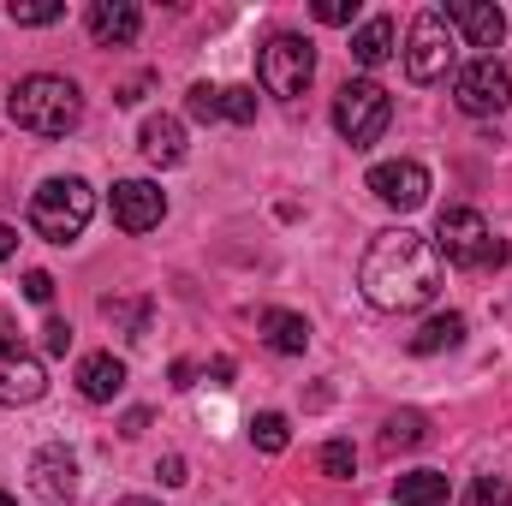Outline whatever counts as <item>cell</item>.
Wrapping results in <instances>:
<instances>
[{
  "instance_id": "cell-1",
  "label": "cell",
  "mask_w": 512,
  "mask_h": 506,
  "mask_svg": "<svg viewBox=\"0 0 512 506\" xmlns=\"http://www.w3.org/2000/svg\"><path fill=\"white\" fill-rule=\"evenodd\" d=\"M358 286H364V298L376 310H423L441 292V256L411 227L376 233L364 262H358Z\"/></svg>"
},
{
  "instance_id": "cell-2",
  "label": "cell",
  "mask_w": 512,
  "mask_h": 506,
  "mask_svg": "<svg viewBox=\"0 0 512 506\" xmlns=\"http://www.w3.org/2000/svg\"><path fill=\"white\" fill-rule=\"evenodd\" d=\"M6 114H12V126H18V131L66 137V131H78V120H84V96H78V84H72V78L30 72V78H18V90H12V102H6Z\"/></svg>"
},
{
  "instance_id": "cell-3",
  "label": "cell",
  "mask_w": 512,
  "mask_h": 506,
  "mask_svg": "<svg viewBox=\"0 0 512 506\" xmlns=\"http://www.w3.org/2000/svg\"><path fill=\"white\" fill-rule=\"evenodd\" d=\"M90 215H96V191L84 185V179H48V185H36V197H30V227L48 239V245H72L84 227H90Z\"/></svg>"
},
{
  "instance_id": "cell-4",
  "label": "cell",
  "mask_w": 512,
  "mask_h": 506,
  "mask_svg": "<svg viewBox=\"0 0 512 506\" xmlns=\"http://www.w3.org/2000/svg\"><path fill=\"white\" fill-rule=\"evenodd\" d=\"M256 78H262V90H268V96L292 102V96H304V90H310V78H316V48H310L304 36L280 30V36H268V42H262Z\"/></svg>"
},
{
  "instance_id": "cell-5",
  "label": "cell",
  "mask_w": 512,
  "mask_h": 506,
  "mask_svg": "<svg viewBox=\"0 0 512 506\" xmlns=\"http://www.w3.org/2000/svg\"><path fill=\"white\" fill-rule=\"evenodd\" d=\"M387 120H393V96H387L376 78H358V84H346V90L334 96V126H340V137H346L352 149L382 143Z\"/></svg>"
},
{
  "instance_id": "cell-6",
  "label": "cell",
  "mask_w": 512,
  "mask_h": 506,
  "mask_svg": "<svg viewBox=\"0 0 512 506\" xmlns=\"http://www.w3.org/2000/svg\"><path fill=\"white\" fill-rule=\"evenodd\" d=\"M453 72V30L441 12H417L405 36V78L411 84H441Z\"/></svg>"
},
{
  "instance_id": "cell-7",
  "label": "cell",
  "mask_w": 512,
  "mask_h": 506,
  "mask_svg": "<svg viewBox=\"0 0 512 506\" xmlns=\"http://www.w3.org/2000/svg\"><path fill=\"white\" fill-rule=\"evenodd\" d=\"M48 393V370L36 352H24L12 316L0 310V405H36Z\"/></svg>"
},
{
  "instance_id": "cell-8",
  "label": "cell",
  "mask_w": 512,
  "mask_h": 506,
  "mask_svg": "<svg viewBox=\"0 0 512 506\" xmlns=\"http://www.w3.org/2000/svg\"><path fill=\"white\" fill-rule=\"evenodd\" d=\"M453 102L465 108V114H477V120H489V114H501L512 102V78L507 66L495 60V54H477L459 78H453Z\"/></svg>"
},
{
  "instance_id": "cell-9",
  "label": "cell",
  "mask_w": 512,
  "mask_h": 506,
  "mask_svg": "<svg viewBox=\"0 0 512 506\" xmlns=\"http://www.w3.org/2000/svg\"><path fill=\"white\" fill-rule=\"evenodd\" d=\"M435 256H447V262H459V268H477V262L489 256V227H483V215L465 209V203L441 209V221H435Z\"/></svg>"
},
{
  "instance_id": "cell-10",
  "label": "cell",
  "mask_w": 512,
  "mask_h": 506,
  "mask_svg": "<svg viewBox=\"0 0 512 506\" xmlns=\"http://www.w3.org/2000/svg\"><path fill=\"white\" fill-rule=\"evenodd\" d=\"M370 191H376V203L411 215L429 203V167L423 161H382V167H370Z\"/></svg>"
},
{
  "instance_id": "cell-11",
  "label": "cell",
  "mask_w": 512,
  "mask_h": 506,
  "mask_svg": "<svg viewBox=\"0 0 512 506\" xmlns=\"http://www.w3.org/2000/svg\"><path fill=\"white\" fill-rule=\"evenodd\" d=\"M30 489L48 506H72L78 501V459H72L66 447H42V453L30 459Z\"/></svg>"
},
{
  "instance_id": "cell-12",
  "label": "cell",
  "mask_w": 512,
  "mask_h": 506,
  "mask_svg": "<svg viewBox=\"0 0 512 506\" xmlns=\"http://www.w3.org/2000/svg\"><path fill=\"white\" fill-rule=\"evenodd\" d=\"M161 215H167L161 185H149V179H120V185H114V221H120L126 233H149V227H161Z\"/></svg>"
},
{
  "instance_id": "cell-13",
  "label": "cell",
  "mask_w": 512,
  "mask_h": 506,
  "mask_svg": "<svg viewBox=\"0 0 512 506\" xmlns=\"http://www.w3.org/2000/svg\"><path fill=\"white\" fill-rule=\"evenodd\" d=\"M447 24H459L471 48H501L507 42V12L489 6V0H447Z\"/></svg>"
},
{
  "instance_id": "cell-14",
  "label": "cell",
  "mask_w": 512,
  "mask_h": 506,
  "mask_svg": "<svg viewBox=\"0 0 512 506\" xmlns=\"http://www.w3.org/2000/svg\"><path fill=\"white\" fill-rule=\"evenodd\" d=\"M137 24H143V12H137L131 0H90V36H96L102 48L137 42Z\"/></svg>"
},
{
  "instance_id": "cell-15",
  "label": "cell",
  "mask_w": 512,
  "mask_h": 506,
  "mask_svg": "<svg viewBox=\"0 0 512 506\" xmlns=\"http://www.w3.org/2000/svg\"><path fill=\"white\" fill-rule=\"evenodd\" d=\"M78 393H84L90 405L120 399V393H126V364H120L114 352H90V358L78 364Z\"/></svg>"
},
{
  "instance_id": "cell-16",
  "label": "cell",
  "mask_w": 512,
  "mask_h": 506,
  "mask_svg": "<svg viewBox=\"0 0 512 506\" xmlns=\"http://www.w3.org/2000/svg\"><path fill=\"white\" fill-rule=\"evenodd\" d=\"M256 334L280 352V358H298L310 346V322L298 310H256Z\"/></svg>"
},
{
  "instance_id": "cell-17",
  "label": "cell",
  "mask_w": 512,
  "mask_h": 506,
  "mask_svg": "<svg viewBox=\"0 0 512 506\" xmlns=\"http://www.w3.org/2000/svg\"><path fill=\"white\" fill-rule=\"evenodd\" d=\"M137 143H143V155H149L155 167H179V161H185V126H179L173 114H149L143 131H137Z\"/></svg>"
},
{
  "instance_id": "cell-18",
  "label": "cell",
  "mask_w": 512,
  "mask_h": 506,
  "mask_svg": "<svg viewBox=\"0 0 512 506\" xmlns=\"http://www.w3.org/2000/svg\"><path fill=\"white\" fill-rule=\"evenodd\" d=\"M459 340H465V316H459V310H447V316H429V322L411 334V352H417V358H429V352H453Z\"/></svg>"
},
{
  "instance_id": "cell-19",
  "label": "cell",
  "mask_w": 512,
  "mask_h": 506,
  "mask_svg": "<svg viewBox=\"0 0 512 506\" xmlns=\"http://www.w3.org/2000/svg\"><path fill=\"white\" fill-rule=\"evenodd\" d=\"M393 501L399 506H447V477L441 471H405L393 483Z\"/></svg>"
},
{
  "instance_id": "cell-20",
  "label": "cell",
  "mask_w": 512,
  "mask_h": 506,
  "mask_svg": "<svg viewBox=\"0 0 512 506\" xmlns=\"http://www.w3.org/2000/svg\"><path fill=\"white\" fill-rule=\"evenodd\" d=\"M387 54H393V18H370L352 36V60L358 66H387Z\"/></svg>"
},
{
  "instance_id": "cell-21",
  "label": "cell",
  "mask_w": 512,
  "mask_h": 506,
  "mask_svg": "<svg viewBox=\"0 0 512 506\" xmlns=\"http://www.w3.org/2000/svg\"><path fill=\"white\" fill-rule=\"evenodd\" d=\"M423 435H429V417L423 411H393L382 429V447L387 453H405V447H423Z\"/></svg>"
},
{
  "instance_id": "cell-22",
  "label": "cell",
  "mask_w": 512,
  "mask_h": 506,
  "mask_svg": "<svg viewBox=\"0 0 512 506\" xmlns=\"http://www.w3.org/2000/svg\"><path fill=\"white\" fill-rule=\"evenodd\" d=\"M286 441H292V423H286L280 411H256L251 417V447L256 453H286Z\"/></svg>"
},
{
  "instance_id": "cell-23",
  "label": "cell",
  "mask_w": 512,
  "mask_h": 506,
  "mask_svg": "<svg viewBox=\"0 0 512 506\" xmlns=\"http://www.w3.org/2000/svg\"><path fill=\"white\" fill-rule=\"evenodd\" d=\"M221 120H233V126H251V120H256V90H251V84H233V90H221Z\"/></svg>"
},
{
  "instance_id": "cell-24",
  "label": "cell",
  "mask_w": 512,
  "mask_h": 506,
  "mask_svg": "<svg viewBox=\"0 0 512 506\" xmlns=\"http://www.w3.org/2000/svg\"><path fill=\"white\" fill-rule=\"evenodd\" d=\"M6 12H12V24H30V30H42V24H54L66 6H60V0H12Z\"/></svg>"
},
{
  "instance_id": "cell-25",
  "label": "cell",
  "mask_w": 512,
  "mask_h": 506,
  "mask_svg": "<svg viewBox=\"0 0 512 506\" xmlns=\"http://www.w3.org/2000/svg\"><path fill=\"white\" fill-rule=\"evenodd\" d=\"M465 506H512L507 477H477V483L465 489Z\"/></svg>"
},
{
  "instance_id": "cell-26",
  "label": "cell",
  "mask_w": 512,
  "mask_h": 506,
  "mask_svg": "<svg viewBox=\"0 0 512 506\" xmlns=\"http://www.w3.org/2000/svg\"><path fill=\"white\" fill-rule=\"evenodd\" d=\"M185 108H191V120H221V84H191Z\"/></svg>"
},
{
  "instance_id": "cell-27",
  "label": "cell",
  "mask_w": 512,
  "mask_h": 506,
  "mask_svg": "<svg viewBox=\"0 0 512 506\" xmlns=\"http://www.w3.org/2000/svg\"><path fill=\"white\" fill-rule=\"evenodd\" d=\"M102 310H108L114 322H126V340H149V304H114V298H108Z\"/></svg>"
},
{
  "instance_id": "cell-28",
  "label": "cell",
  "mask_w": 512,
  "mask_h": 506,
  "mask_svg": "<svg viewBox=\"0 0 512 506\" xmlns=\"http://www.w3.org/2000/svg\"><path fill=\"white\" fill-rule=\"evenodd\" d=\"M322 471H328V477H352V471H358L352 441H328V447H322Z\"/></svg>"
},
{
  "instance_id": "cell-29",
  "label": "cell",
  "mask_w": 512,
  "mask_h": 506,
  "mask_svg": "<svg viewBox=\"0 0 512 506\" xmlns=\"http://www.w3.org/2000/svg\"><path fill=\"white\" fill-rule=\"evenodd\" d=\"M358 0H316V24H352Z\"/></svg>"
},
{
  "instance_id": "cell-30",
  "label": "cell",
  "mask_w": 512,
  "mask_h": 506,
  "mask_svg": "<svg viewBox=\"0 0 512 506\" xmlns=\"http://www.w3.org/2000/svg\"><path fill=\"white\" fill-rule=\"evenodd\" d=\"M42 352H54V358H66L72 352V328L54 316V322H42Z\"/></svg>"
},
{
  "instance_id": "cell-31",
  "label": "cell",
  "mask_w": 512,
  "mask_h": 506,
  "mask_svg": "<svg viewBox=\"0 0 512 506\" xmlns=\"http://www.w3.org/2000/svg\"><path fill=\"white\" fill-rule=\"evenodd\" d=\"M24 298H30V304H48V298H54V274H48V268H30V274H24Z\"/></svg>"
},
{
  "instance_id": "cell-32",
  "label": "cell",
  "mask_w": 512,
  "mask_h": 506,
  "mask_svg": "<svg viewBox=\"0 0 512 506\" xmlns=\"http://www.w3.org/2000/svg\"><path fill=\"white\" fill-rule=\"evenodd\" d=\"M155 477H161L167 489H179V483H191V477H185V459H179V453H167V459L155 465Z\"/></svg>"
},
{
  "instance_id": "cell-33",
  "label": "cell",
  "mask_w": 512,
  "mask_h": 506,
  "mask_svg": "<svg viewBox=\"0 0 512 506\" xmlns=\"http://www.w3.org/2000/svg\"><path fill=\"white\" fill-rule=\"evenodd\" d=\"M173 387H197V370H191V364H185V358H179V364H173Z\"/></svg>"
},
{
  "instance_id": "cell-34",
  "label": "cell",
  "mask_w": 512,
  "mask_h": 506,
  "mask_svg": "<svg viewBox=\"0 0 512 506\" xmlns=\"http://www.w3.org/2000/svg\"><path fill=\"white\" fill-rule=\"evenodd\" d=\"M143 429H149V411H126V429L120 435H143Z\"/></svg>"
},
{
  "instance_id": "cell-35",
  "label": "cell",
  "mask_w": 512,
  "mask_h": 506,
  "mask_svg": "<svg viewBox=\"0 0 512 506\" xmlns=\"http://www.w3.org/2000/svg\"><path fill=\"white\" fill-rule=\"evenodd\" d=\"M18 251V233H12V227H6V221H0V262H6V256Z\"/></svg>"
},
{
  "instance_id": "cell-36",
  "label": "cell",
  "mask_w": 512,
  "mask_h": 506,
  "mask_svg": "<svg viewBox=\"0 0 512 506\" xmlns=\"http://www.w3.org/2000/svg\"><path fill=\"white\" fill-rule=\"evenodd\" d=\"M120 506H155V501H137V495H131V501H120Z\"/></svg>"
},
{
  "instance_id": "cell-37",
  "label": "cell",
  "mask_w": 512,
  "mask_h": 506,
  "mask_svg": "<svg viewBox=\"0 0 512 506\" xmlns=\"http://www.w3.org/2000/svg\"><path fill=\"white\" fill-rule=\"evenodd\" d=\"M0 506H18V501H12V495H6V489H0Z\"/></svg>"
}]
</instances>
